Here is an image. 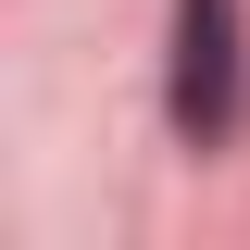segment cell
<instances>
[{"mask_svg":"<svg viewBox=\"0 0 250 250\" xmlns=\"http://www.w3.org/2000/svg\"><path fill=\"white\" fill-rule=\"evenodd\" d=\"M238 113V0H175V138H225Z\"/></svg>","mask_w":250,"mask_h":250,"instance_id":"6da1fadb","label":"cell"}]
</instances>
